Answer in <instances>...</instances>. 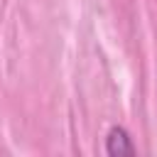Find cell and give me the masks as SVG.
I'll return each mask as SVG.
<instances>
[{"label":"cell","instance_id":"obj_1","mask_svg":"<svg viewBox=\"0 0 157 157\" xmlns=\"http://www.w3.org/2000/svg\"><path fill=\"white\" fill-rule=\"evenodd\" d=\"M105 152L110 157H132L135 145L130 142V135L123 128H110L108 137H105Z\"/></svg>","mask_w":157,"mask_h":157}]
</instances>
